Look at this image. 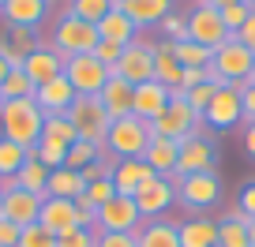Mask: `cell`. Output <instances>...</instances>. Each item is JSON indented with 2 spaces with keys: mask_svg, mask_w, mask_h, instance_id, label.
Here are the masks:
<instances>
[{
  "mask_svg": "<svg viewBox=\"0 0 255 247\" xmlns=\"http://www.w3.org/2000/svg\"><path fill=\"white\" fill-rule=\"evenodd\" d=\"M41 124H45V112L38 109L34 97H23V101H4L0 105V135L11 139V143L34 150L41 139Z\"/></svg>",
  "mask_w": 255,
  "mask_h": 247,
  "instance_id": "obj_1",
  "label": "cell"
},
{
  "mask_svg": "<svg viewBox=\"0 0 255 247\" xmlns=\"http://www.w3.org/2000/svg\"><path fill=\"white\" fill-rule=\"evenodd\" d=\"M210 135H214V131H210L207 124H199V128H195V135H188V139H180V143H176V146H180V154H176V172H173V180L218 168V150H214V143H210Z\"/></svg>",
  "mask_w": 255,
  "mask_h": 247,
  "instance_id": "obj_2",
  "label": "cell"
},
{
  "mask_svg": "<svg viewBox=\"0 0 255 247\" xmlns=\"http://www.w3.org/2000/svg\"><path fill=\"white\" fill-rule=\"evenodd\" d=\"M49 45L56 49V53L68 60V56H83V53H94L98 45V26L94 23H83V19H75L72 11H64L60 19H56L53 34H49Z\"/></svg>",
  "mask_w": 255,
  "mask_h": 247,
  "instance_id": "obj_3",
  "label": "cell"
},
{
  "mask_svg": "<svg viewBox=\"0 0 255 247\" xmlns=\"http://www.w3.org/2000/svg\"><path fill=\"white\" fill-rule=\"evenodd\" d=\"M146 143H150V124L139 116H124L109 124L105 135V150L113 154V161H128V158H143Z\"/></svg>",
  "mask_w": 255,
  "mask_h": 247,
  "instance_id": "obj_4",
  "label": "cell"
},
{
  "mask_svg": "<svg viewBox=\"0 0 255 247\" xmlns=\"http://www.w3.org/2000/svg\"><path fill=\"white\" fill-rule=\"evenodd\" d=\"M203 124V116L188 105V97L184 94H173L169 97V105L161 109V116L150 120V135H161V139H173V143H180V139L195 135V128Z\"/></svg>",
  "mask_w": 255,
  "mask_h": 247,
  "instance_id": "obj_5",
  "label": "cell"
},
{
  "mask_svg": "<svg viewBox=\"0 0 255 247\" xmlns=\"http://www.w3.org/2000/svg\"><path fill=\"white\" fill-rule=\"evenodd\" d=\"M176 183V202L188 206L191 214H207L210 206L222 202V180H218V168L210 172H195V176H180Z\"/></svg>",
  "mask_w": 255,
  "mask_h": 247,
  "instance_id": "obj_6",
  "label": "cell"
},
{
  "mask_svg": "<svg viewBox=\"0 0 255 247\" xmlns=\"http://www.w3.org/2000/svg\"><path fill=\"white\" fill-rule=\"evenodd\" d=\"M68 120L75 124V135H79V139L105 146V135H109V124H113V120L105 116L98 94H79L72 101V109H68Z\"/></svg>",
  "mask_w": 255,
  "mask_h": 247,
  "instance_id": "obj_7",
  "label": "cell"
},
{
  "mask_svg": "<svg viewBox=\"0 0 255 247\" xmlns=\"http://www.w3.org/2000/svg\"><path fill=\"white\" fill-rule=\"evenodd\" d=\"M38 214H41L38 195L15 187V176H0V217L26 229V225H38Z\"/></svg>",
  "mask_w": 255,
  "mask_h": 247,
  "instance_id": "obj_8",
  "label": "cell"
},
{
  "mask_svg": "<svg viewBox=\"0 0 255 247\" xmlns=\"http://www.w3.org/2000/svg\"><path fill=\"white\" fill-rule=\"evenodd\" d=\"M252 60H255V53H248L237 38H229L225 45L214 49V60H210L207 75H214V79H222V82L233 86V82L252 79Z\"/></svg>",
  "mask_w": 255,
  "mask_h": 247,
  "instance_id": "obj_9",
  "label": "cell"
},
{
  "mask_svg": "<svg viewBox=\"0 0 255 247\" xmlns=\"http://www.w3.org/2000/svg\"><path fill=\"white\" fill-rule=\"evenodd\" d=\"M139 206V214H143V221H154V217H165V210L176 206V183L169 180V176H146L143 183H139V191L131 195Z\"/></svg>",
  "mask_w": 255,
  "mask_h": 247,
  "instance_id": "obj_10",
  "label": "cell"
},
{
  "mask_svg": "<svg viewBox=\"0 0 255 247\" xmlns=\"http://www.w3.org/2000/svg\"><path fill=\"white\" fill-rule=\"evenodd\" d=\"M113 75H120V79H128L131 86H139V82L154 79V41L143 38L139 34L131 45H124V53H120V60L113 64Z\"/></svg>",
  "mask_w": 255,
  "mask_h": 247,
  "instance_id": "obj_11",
  "label": "cell"
},
{
  "mask_svg": "<svg viewBox=\"0 0 255 247\" xmlns=\"http://www.w3.org/2000/svg\"><path fill=\"white\" fill-rule=\"evenodd\" d=\"M233 34L225 30V23H222V11L218 8H210V4H195V8L188 11V41H199V45H207V49H218V45H225Z\"/></svg>",
  "mask_w": 255,
  "mask_h": 247,
  "instance_id": "obj_12",
  "label": "cell"
},
{
  "mask_svg": "<svg viewBox=\"0 0 255 247\" xmlns=\"http://www.w3.org/2000/svg\"><path fill=\"white\" fill-rule=\"evenodd\" d=\"M64 75H68V82L75 86V94H98V90L109 82L113 72L98 60L94 53H83V56H68Z\"/></svg>",
  "mask_w": 255,
  "mask_h": 247,
  "instance_id": "obj_13",
  "label": "cell"
},
{
  "mask_svg": "<svg viewBox=\"0 0 255 247\" xmlns=\"http://www.w3.org/2000/svg\"><path fill=\"white\" fill-rule=\"evenodd\" d=\"M203 124H207L210 131H218V135L240 128V124H244V101H240V90H233V86L218 90L214 101H210L207 112H203Z\"/></svg>",
  "mask_w": 255,
  "mask_h": 247,
  "instance_id": "obj_14",
  "label": "cell"
},
{
  "mask_svg": "<svg viewBox=\"0 0 255 247\" xmlns=\"http://www.w3.org/2000/svg\"><path fill=\"white\" fill-rule=\"evenodd\" d=\"M139 225L143 214L128 195H113L105 206H98V232H139Z\"/></svg>",
  "mask_w": 255,
  "mask_h": 247,
  "instance_id": "obj_15",
  "label": "cell"
},
{
  "mask_svg": "<svg viewBox=\"0 0 255 247\" xmlns=\"http://www.w3.org/2000/svg\"><path fill=\"white\" fill-rule=\"evenodd\" d=\"M98 101H102V109H105L109 120H124V116H131L135 86H131L128 79H120V75H109V82L98 90Z\"/></svg>",
  "mask_w": 255,
  "mask_h": 247,
  "instance_id": "obj_16",
  "label": "cell"
},
{
  "mask_svg": "<svg viewBox=\"0 0 255 247\" xmlns=\"http://www.w3.org/2000/svg\"><path fill=\"white\" fill-rule=\"evenodd\" d=\"M75 86L68 82V75H56V79L41 82L38 90H34V101H38V109L45 112V116H53V112H68L75 101Z\"/></svg>",
  "mask_w": 255,
  "mask_h": 247,
  "instance_id": "obj_17",
  "label": "cell"
},
{
  "mask_svg": "<svg viewBox=\"0 0 255 247\" xmlns=\"http://www.w3.org/2000/svg\"><path fill=\"white\" fill-rule=\"evenodd\" d=\"M169 97H173V90L161 86L158 79L139 82V86H135V101H131V116H139V120L150 124L154 116H161V109L169 105Z\"/></svg>",
  "mask_w": 255,
  "mask_h": 247,
  "instance_id": "obj_18",
  "label": "cell"
},
{
  "mask_svg": "<svg viewBox=\"0 0 255 247\" xmlns=\"http://www.w3.org/2000/svg\"><path fill=\"white\" fill-rule=\"evenodd\" d=\"M64 60L60 53H56L53 45H38L30 56L23 60V72L30 75V82L34 86H41V82H49V79H56V75H64Z\"/></svg>",
  "mask_w": 255,
  "mask_h": 247,
  "instance_id": "obj_19",
  "label": "cell"
},
{
  "mask_svg": "<svg viewBox=\"0 0 255 247\" xmlns=\"http://www.w3.org/2000/svg\"><path fill=\"white\" fill-rule=\"evenodd\" d=\"M0 19H4V26H30V30H38L49 19V0H8L0 8Z\"/></svg>",
  "mask_w": 255,
  "mask_h": 247,
  "instance_id": "obj_20",
  "label": "cell"
},
{
  "mask_svg": "<svg viewBox=\"0 0 255 247\" xmlns=\"http://www.w3.org/2000/svg\"><path fill=\"white\" fill-rule=\"evenodd\" d=\"M117 8L143 30V26H158L169 11H176V0H117Z\"/></svg>",
  "mask_w": 255,
  "mask_h": 247,
  "instance_id": "obj_21",
  "label": "cell"
},
{
  "mask_svg": "<svg viewBox=\"0 0 255 247\" xmlns=\"http://www.w3.org/2000/svg\"><path fill=\"white\" fill-rule=\"evenodd\" d=\"M135 247H180V221H169V217L143 221L135 232Z\"/></svg>",
  "mask_w": 255,
  "mask_h": 247,
  "instance_id": "obj_22",
  "label": "cell"
},
{
  "mask_svg": "<svg viewBox=\"0 0 255 247\" xmlns=\"http://www.w3.org/2000/svg\"><path fill=\"white\" fill-rule=\"evenodd\" d=\"M180 75H184V68H180V60L173 56V41H154V79L161 82V86H169L173 94H184L180 90Z\"/></svg>",
  "mask_w": 255,
  "mask_h": 247,
  "instance_id": "obj_23",
  "label": "cell"
},
{
  "mask_svg": "<svg viewBox=\"0 0 255 247\" xmlns=\"http://www.w3.org/2000/svg\"><path fill=\"white\" fill-rule=\"evenodd\" d=\"M113 187H117V195H131L139 191V183L146 180V176H154L150 172V165H146L143 158H128V161H113Z\"/></svg>",
  "mask_w": 255,
  "mask_h": 247,
  "instance_id": "obj_24",
  "label": "cell"
},
{
  "mask_svg": "<svg viewBox=\"0 0 255 247\" xmlns=\"http://www.w3.org/2000/svg\"><path fill=\"white\" fill-rule=\"evenodd\" d=\"M180 247H218V221L207 214H191L180 221Z\"/></svg>",
  "mask_w": 255,
  "mask_h": 247,
  "instance_id": "obj_25",
  "label": "cell"
},
{
  "mask_svg": "<svg viewBox=\"0 0 255 247\" xmlns=\"http://www.w3.org/2000/svg\"><path fill=\"white\" fill-rule=\"evenodd\" d=\"M176 154H180V146H176L173 139L150 135V143H146V150H143V161L150 165V172L169 176V180H173V172H176Z\"/></svg>",
  "mask_w": 255,
  "mask_h": 247,
  "instance_id": "obj_26",
  "label": "cell"
},
{
  "mask_svg": "<svg viewBox=\"0 0 255 247\" xmlns=\"http://www.w3.org/2000/svg\"><path fill=\"white\" fill-rule=\"evenodd\" d=\"M139 34H143V30H139V26L131 23L120 8H113L109 15L98 23V38H102V41H113V45H131Z\"/></svg>",
  "mask_w": 255,
  "mask_h": 247,
  "instance_id": "obj_27",
  "label": "cell"
},
{
  "mask_svg": "<svg viewBox=\"0 0 255 247\" xmlns=\"http://www.w3.org/2000/svg\"><path fill=\"white\" fill-rule=\"evenodd\" d=\"M38 225H45L53 236H60L64 229H72V225H75V206L68 199H53V195H45V199H41Z\"/></svg>",
  "mask_w": 255,
  "mask_h": 247,
  "instance_id": "obj_28",
  "label": "cell"
},
{
  "mask_svg": "<svg viewBox=\"0 0 255 247\" xmlns=\"http://www.w3.org/2000/svg\"><path fill=\"white\" fill-rule=\"evenodd\" d=\"M49 195H53V199H68V202H75L79 199V195H87V180H83L79 172H75V168H53V172H49V187H45Z\"/></svg>",
  "mask_w": 255,
  "mask_h": 247,
  "instance_id": "obj_29",
  "label": "cell"
},
{
  "mask_svg": "<svg viewBox=\"0 0 255 247\" xmlns=\"http://www.w3.org/2000/svg\"><path fill=\"white\" fill-rule=\"evenodd\" d=\"M218 247H252V240H248V217L237 206L218 221Z\"/></svg>",
  "mask_w": 255,
  "mask_h": 247,
  "instance_id": "obj_30",
  "label": "cell"
},
{
  "mask_svg": "<svg viewBox=\"0 0 255 247\" xmlns=\"http://www.w3.org/2000/svg\"><path fill=\"white\" fill-rule=\"evenodd\" d=\"M41 139H49V143L56 146H68L79 143V135H75V124L68 120V112H53V116H45V124H41Z\"/></svg>",
  "mask_w": 255,
  "mask_h": 247,
  "instance_id": "obj_31",
  "label": "cell"
},
{
  "mask_svg": "<svg viewBox=\"0 0 255 247\" xmlns=\"http://www.w3.org/2000/svg\"><path fill=\"white\" fill-rule=\"evenodd\" d=\"M15 187H23V191H30V195H38V199H45V187H49V168L45 165H38L34 158H26V165L15 172Z\"/></svg>",
  "mask_w": 255,
  "mask_h": 247,
  "instance_id": "obj_32",
  "label": "cell"
},
{
  "mask_svg": "<svg viewBox=\"0 0 255 247\" xmlns=\"http://www.w3.org/2000/svg\"><path fill=\"white\" fill-rule=\"evenodd\" d=\"M34 82L30 75L23 72V68H11L8 75H4V82H0V101H23V97H34Z\"/></svg>",
  "mask_w": 255,
  "mask_h": 247,
  "instance_id": "obj_33",
  "label": "cell"
},
{
  "mask_svg": "<svg viewBox=\"0 0 255 247\" xmlns=\"http://www.w3.org/2000/svg\"><path fill=\"white\" fill-rule=\"evenodd\" d=\"M173 56L180 60V68H210L214 49L199 45V41H173Z\"/></svg>",
  "mask_w": 255,
  "mask_h": 247,
  "instance_id": "obj_34",
  "label": "cell"
},
{
  "mask_svg": "<svg viewBox=\"0 0 255 247\" xmlns=\"http://www.w3.org/2000/svg\"><path fill=\"white\" fill-rule=\"evenodd\" d=\"M4 45L11 49V53H19L26 60V56L34 53V49L41 45V38H38V30H30V26H4Z\"/></svg>",
  "mask_w": 255,
  "mask_h": 247,
  "instance_id": "obj_35",
  "label": "cell"
},
{
  "mask_svg": "<svg viewBox=\"0 0 255 247\" xmlns=\"http://www.w3.org/2000/svg\"><path fill=\"white\" fill-rule=\"evenodd\" d=\"M117 8V0H68V11H72L75 19H83V23H102L109 11Z\"/></svg>",
  "mask_w": 255,
  "mask_h": 247,
  "instance_id": "obj_36",
  "label": "cell"
},
{
  "mask_svg": "<svg viewBox=\"0 0 255 247\" xmlns=\"http://www.w3.org/2000/svg\"><path fill=\"white\" fill-rule=\"evenodd\" d=\"M26 158H30V150L19 143H11V139L0 135V176H15L19 168L26 165Z\"/></svg>",
  "mask_w": 255,
  "mask_h": 247,
  "instance_id": "obj_37",
  "label": "cell"
},
{
  "mask_svg": "<svg viewBox=\"0 0 255 247\" xmlns=\"http://www.w3.org/2000/svg\"><path fill=\"white\" fill-rule=\"evenodd\" d=\"M105 146L98 143H87V139H79V143L68 146V168H75V172H83L87 165H94V161H102Z\"/></svg>",
  "mask_w": 255,
  "mask_h": 247,
  "instance_id": "obj_38",
  "label": "cell"
},
{
  "mask_svg": "<svg viewBox=\"0 0 255 247\" xmlns=\"http://www.w3.org/2000/svg\"><path fill=\"white\" fill-rule=\"evenodd\" d=\"M30 158L38 161V165H45L49 172L68 165V150H64V146H56V143H49V139H38V146L30 150Z\"/></svg>",
  "mask_w": 255,
  "mask_h": 247,
  "instance_id": "obj_39",
  "label": "cell"
},
{
  "mask_svg": "<svg viewBox=\"0 0 255 247\" xmlns=\"http://www.w3.org/2000/svg\"><path fill=\"white\" fill-rule=\"evenodd\" d=\"M218 90H225V86H218V82H210V79H207L203 86H191L184 97H188V105H191V109H195V112L203 116V112H207V105L214 101V94H218Z\"/></svg>",
  "mask_w": 255,
  "mask_h": 247,
  "instance_id": "obj_40",
  "label": "cell"
},
{
  "mask_svg": "<svg viewBox=\"0 0 255 247\" xmlns=\"http://www.w3.org/2000/svg\"><path fill=\"white\" fill-rule=\"evenodd\" d=\"M158 30H161V38H165V41H188V15L169 11V15L158 23Z\"/></svg>",
  "mask_w": 255,
  "mask_h": 247,
  "instance_id": "obj_41",
  "label": "cell"
},
{
  "mask_svg": "<svg viewBox=\"0 0 255 247\" xmlns=\"http://www.w3.org/2000/svg\"><path fill=\"white\" fill-rule=\"evenodd\" d=\"M19 247H56V236L45 225H26V229L19 232Z\"/></svg>",
  "mask_w": 255,
  "mask_h": 247,
  "instance_id": "obj_42",
  "label": "cell"
},
{
  "mask_svg": "<svg viewBox=\"0 0 255 247\" xmlns=\"http://www.w3.org/2000/svg\"><path fill=\"white\" fill-rule=\"evenodd\" d=\"M94 244H98V232H87L79 225H72L56 236V247H94Z\"/></svg>",
  "mask_w": 255,
  "mask_h": 247,
  "instance_id": "obj_43",
  "label": "cell"
},
{
  "mask_svg": "<svg viewBox=\"0 0 255 247\" xmlns=\"http://www.w3.org/2000/svg\"><path fill=\"white\" fill-rule=\"evenodd\" d=\"M72 206H75V225L87 229V232H98V206H94V202H90L87 195H79Z\"/></svg>",
  "mask_w": 255,
  "mask_h": 247,
  "instance_id": "obj_44",
  "label": "cell"
},
{
  "mask_svg": "<svg viewBox=\"0 0 255 247\" xmlns=\"http://www.w3.org/2000/svg\"><path fill=\"white\" fill-rule=\"evenodd\" d=\"M252 4H244V0H240V4H229V8H222V23H225V30L229 34H237L240 26L248 23V15H252Z\"/></svg>",
  "mask_w": 255,
  "mask_h": 247,
  "instance_id": "obj_45",
  "label": "cell"
},
{
  "mask_svg": "<svg viewBox=\"0 0 255 247\" xmlns=\"http://www.w3.org/2000/svg\"><path fill=\"white\" fill-rule=\"evenodd\" d=\"M113 195H117V187H113V176H98V180L87 183V199L94 202V206H105Z\"/></svg>",
  "mask_w": 255,
  "mask_h": 247,
  "instance_id": "obj_46",
  "label": "cell"
},
{
  "mask_svg": "<svg viewBox=\"0 0 255 247\" xmlns=\"http://www.w3.org/2000/svg\"><path fill=\"white\" fill-rule=\"evenodd\" d=\"M233 90H240V101H244V120H255V79L233 82Z\"/></svg>",
  "mask_w": 255,
  "mask_h": 247,
  "instance_id": "obj_47",
  "label": "cell"
},
{
  "mask_svg": "<svg viewBox=\"0 0 255 247\" xmlns=\"http://www.w3.org/2000/svg\"><path fill=\"white\" fill-rule=\"evenodd\" d=\"M94 247H135V232H98Z\"/></svg>",
  "mask_w": 255,
  "mask_h": 247,
  "instance_id": "obj_48",
  "label": "cell"
},
{
  "mask_svg": "<svg viewBox=\"0 0 255 247\" xmlns=\"http://www.w3.org/2000/svg\"><path fill=\"white\" fill-rule=\"evenodd\" d=\"M120 53H124V45H113V41H102V38H98V45H94V56L109 68V72H113V64L120 60Z\"/></svg>",
  "mask_w": 255,
  "mask_h": 247,
  "instance_id": "obj_49",
  "label": "cell"
},
{
  "mask_svg": "<svg viewBox=\"0 0 255 247\" xmlns=\"http://www.w3.org/2000/svg\"><path fill=\"white\" fill-rule=\"evenodd\" d=\"M237 210H240V214L248 217V221H255V183H244V187H240Z\"/></svg>",
  "mask_w": 255,
  "mask_h": 247,
  "instance_id": "obj_50",
  "label": "cell"
},
{
  "mask_svg": "<svg viewBox=\"0 0 255 247\" xmlns=\"http://www.w3.org/2000/svg\"><path fill=\"white\" fill-rule=\"evenodd\" d=\"M233 38H237V41H240V45H244V49H248V53H255V11H252V15H248V23H244V26H240V30H237V34H233Z\"/></svg>",
  "mask_w": 255,
  "mask_h": 247,
  "instance_id": "obj_51",
  "label": "cell"
},
{
  "mask_svg": "<svg viewBox=\"0 0 255 247\" xmlns=\"http://www.w3.org/2000/svg\"><path fill=\"white\" fill-rule=\"evenodd\" d=\"M207 82V68H184V75H180V90L188 94L191 86H203Z\"/></svg>",
  "mask_w": 255,
  "mask_h": 247,
  "instance_id": "obj_52",
  "label": "cell"
},
{
  "mask_svg": "<svg viewBox=\"0 0 255 247\" xmlns=\"http://www.w3.org/2000/svg\"><path fill=\"white\" fill-rule=\"evenodd\" d=\"M240 146H244V154L255 161V120H244V124H240Z\"/></svg>",
  "mask_w": 255,
  "mask_h": 247,
  "instance_id": "obj_53",
  "label": "cell"
},
{
  "mask_svg": "<svg viewBox=\"0 0 255 247\" xmlns=\"http://www.w3.org/2000/svg\"><path fill=\"white\" fill-rule=\"evenodd\" d=\"M19 225H11V221H4L0 217V247H19Z\"/></svg>",
  "mask_w": 255,
  "mask_h": 247,
  "instance_id": "obj_54",
  "label": "cell"
},
{
  "mask_svg": "<svg viewBox=\"0 0 255 247\" xmlns=\"http://www.w3.org/2000/svg\"><path fill=\"white\" fill-rule=\"evenodd\" d=\"M195 4H210V8L222 11V8H229V4H240V0H195Z\"/></svg>",
  "mask_w": 255,
  "mask_h": 247,
  "instance_id": "obj_55",
  "label": "cell"
},
{
  "mask_svg": "<svg viewBox=\"0 0 255 247\" xmlns=\"http://www.w3.org/2000/svg\"><path fill=\"white\" fill-rule=\"evenodd\" d=\"M248 240H252V247H255V221H248Z\"/></svg>",
  "mask_w": 255,
  "mask_h": 247,
  "instance_id": "obj_56",
  "label": "cell"
},
{
  "mask_svg": "<svg viewBox=\"0 0 255 247\" xmlns=\"http://www.w3.org/2000/svg\"><path fill=\"white\" fill-rule=\"evenodd\" d=\"M11 68H8V60H0V82H4V75H8Z\"/></svg>",
  "mask_w": 255,
  "mask_h": 247,
  "instance_id": "obj_57",
  "label": "cell"
},
{
  "mask_svg": "<svg viewBox=\"0 0 255 247\" xmlns=\"http://www.w3.org/2000/svg\"><path fill=\"white\" fill-rule=\"evenodd\" d=\"M252 79H255V60H252Z\"/></svg>",
  "mask_w": 255,
  "mask_h": 247,
  "instance_id": "obj_58",
  "label": "cell"
},
{
  "mask_svg": "<svg viewBox=\"0 0 255 247\" xmlns=\"http://www.w3.org/2000/svg\"><path fill=\"white\" fill-rule=\"evenodd\" d=\"M244 4H252V8H255V0H244Z\"/></svg>",
  "mask_w": 255,
  "mask_h": 247,
  "instance_id": "obj_59",
  "label": "cell"
},
{
  "mask_svg": "<svg viewBox=\"0 0 255 247\" xmlns=\"http://www.w3.org/2000/svg\"><path fill=\"white\" fill-rule=\"evenodd\" d=\"M4 4H8V0H0V8H4Z\"/></svg>",
  "mask_w": 255,
  "mask_h": 247,
  "instance_id": "obj_60",
  "label": "cell"
},
{
  "mask_svg": "<svg viewBox=\"0 0 255 247\" xmlns=\"http://www.w3.org/2000/svg\"><path fill=\"white\" fill-rule=\"evenodd\" d=\"M53 4H56V0H49V8H53Z\"/></svg>",
  "mask_w": 255,
  "mask_h": 247,
  "instance_id": "obj_61",
  "label": "cell"
},
{
  "mask_svg": "<svg viewBox=\"0 0 255 247\" xmlns=\"http://www.w3.org/2000/svg\"><path fill=\"white\" fill-rule=\"evenodd\" d=\"M0 105H4V101H0Z\"/></svg>",
  "mask_w": 255,
  "mask_h": 247,
  "instance_id": "obj_62",
  "label": "cell"
}]
</instances>
